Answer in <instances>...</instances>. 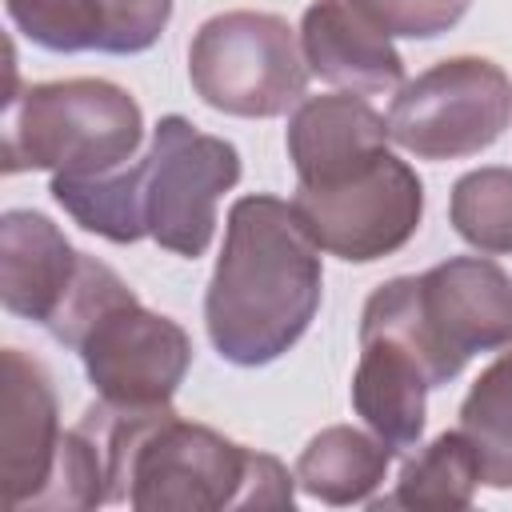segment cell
Here are the masks:
<instances>
[{"label": "cell", "mask_w": 512, "mask_h": 512, "mask_svg": "<svg viewBox=\"0 0 512 512\" xmlns=\"http://www.w3.org/2000/svg\"><path fill=\"white\" fill-rule=\"evenodd\" d=\"M108 456V504L140 512H220L292 508L288 468L204 424L180 420L172 404L116 408L96 400L84 412Z\"/></svg>", "instance_id": "cell-1"}, {"label": "cell", "mask_w": 512, "mask_h": 512, "mask_svg": "<svg viewBox=\"0 0 512 512\" xmlns=\"http://www.w3.org/2000/svg\"><path fill=\"white\" fill-rule=\"evenodd\" d=\"M320 284V248L300 228L292 200L240 196L228 208L224 248L204 292L212 348L240 368L280 360L308 332Z\"/></svg>", "instance_id": "cell-2"}, {"label": "cell", "mask_w": 512, "mask_h": 512, "mask_svg": "<svg viewBox=\"0 0 512 512\" xmlns=\"http://www.w3.org/2000/svg\"><path fill=\"white\" fill-rule=\"evenodd\" d=\"M360 336L396 340L428 388H440L472 356L512 344V276L484 256H452L424 276H396L368 296Z\"/></svg>", "instance_id": "cell-3"}, {"label": "cell", "mask_w": 512, "mask_h": 512, "mask_svg": "<svg viewBox=\"0 0 512 512\" xmlns=\"http://www.w3.org/2000/svg\"><path fill=\"white\" fill-rule=\"evenodd\" d=\"M144 140V116L128 88L96 76L44 80L8 96L4 172L104 176L124 168Z\"/></svg>", "instance_id": "cell-4"}, {"label": "cell", "mask_w": 512, "mask_h": 512, "mask_svg": "<svg viewBox=\"0 0 512 512\" xmlns=\"http://www.w3.org/2000/svg\"><path fill=\"white\" fill-rule=\"evenodd\" d=\"M308 76L312 68L300 36L276 12H220L204 20L188 44V80L196 96L228 116H280L300 104Z\"/></svg>", "instance_id": "cell-5"}, {"label": "cell", "mask_w": 512, "mask_h": 512, "mask_svg": "<svg viewBox=\"0 0 512 512\" xmlns=\"http://www.w3.org/2000/svg\"><path fill=\"white\" fill-rule=\"evenodd\" d=\"M240 180V152L224 136L192 128L184 116H160L152 144L132 160V188L144 232L172 256H204L216 232V204Z\"/></svg>", "instance_id": "cell-6"}, {"label": "cell", "mask_w": 512, "mask_h": 512, "mask_svg": "<svg viewBox=\"0 0 512 512\" xmlns=\"http://www.w3.org/2000/svg\"><path fill=\"white\" fill-rule=\"evenodd\" d=\"M512 124V80L488 56H452L396 88L388 136L416 160H464Z\"/></svg>", "instance_id": "cell-7"}, {"label": "cell", "mask_w": 512, "mask_h": 512, "mask_svg": "<svg viewBox=\"0 0 512 512\" xmlns=\"http://www.w3.org/2000/svg\"><path fill=\"white\" fill-rule=\"evenodd\" d=\"M292 212L320 252L348 264H372L400 252L416 236L424 184L400 156L380 152L340 180L296 184Z\"/></svg>", "instance_id": "cell-8"}, {"label": "cell", "mask_w": 512, "mask_h": 512, "mask_svg": "<svg viewBox=\"0 0 512 512\" xmlns=\"http://www.w3.org/2000/svg\"><path fill=\"white\" fill-rule=\"evenodd\" d=\"M84 372L104 404L160 408L172 404L192 364L188 332L132 296L108 304L76 340Z\"/></svg>", "instance_id": "cell-9"}, {"label": "cell", "mask_w": 512, "mask_h": 512, "mask_svg": "<svg viewBox=\"0 0 512 512\" xmlns=\"http://www.w3.org/2000/svg\"><path fill=\"white\" fill-rule=\"evenodd\" d=\"M0 380V488L4 504L20 512L48 488L64 428L52 376L36 356L4 348Z\"/></svg>", "instance_id": "cell-10"}, {"label": "cell", "mask_w": 512, "mask_h": 512, "mask_svg": "<svg viewBox=\"0 0 512 512\" xmlns=\"http://www.w3.org/2000/svg\"><path fill=\"white\" fill-rule=\"evenodd\" d=\"M8 20L48 52H148L172 20V0H4Z\"/></svg>", "instance_id": "cell-11"}, {"label": "cell", "mask_w": 512, "mask_h": 512, "mask_svg": "<svg viewBox=\"0 0 512 512\" xmlns=\"http://www.w3.org/2000/svg\"><path fill=\"white\" fill-rule=\"evenodd\" d=\"M84 268V252L32 208H8L0 220V300L12 316L52 328Z\"/></svg>", "instance_id": "cell-12"}, {"label": "cell", "mask_w": 512, "mask_h": 512, "mask_svg": "<svg viewBox=\"0 0 512 512\" xmlns=\"http://www.w3.org/2000/svg\"><path fill=\"white\" fill-rule=\"evenodd\" d=\"M388 140V120L356 92L300 100L284 136L300 184L340 180L388 152Z\"/></svg>", "instance_id": "cell-13"}, {"label": "cell", "mask_w": 512, "mask_h": 512, "mask_svg": "<svg viewBox=\"0 0 512 512\" xmlns=\"http://www.w3.org/2000/svg\"><path fill=\"white\" fill-rule=\"evenodd\" d=\"M300 48L312 76L356 96L404 84V56L352 0H316L300 20Z\"/></svg>", "instance_id": "cell-14"}, {"label": "cell", "mask_w": 512, "mask_h": 512, "mask_svg": "<svg viewBox=\"0 0 512 512\" xmlns=\"http://www.w3.org/2000/svg\"><path fill=\"white\" fill-rule=\"evenodd\" d=\"M428 380L412 352L384 336H360V360L352 372V408L356 416L396 452L416 448L428 416Z\"/></svg>", "instance_id": "cell-15"}, {"label": "cell", "mask_w": 512, "mask_h": 512, "mask_svg": "<svg viewBox=\"0 0 512 512\" xmlns=\"http://www.w3.org/2000/svg\"><path fill=\"white\" fill-rule=\"evenodd\" d=\"M392 456L396 448L384 444L376 432L332 424L304 444L296 460V484L324 504H364L384 484Z\"/></svg>", "instance_id": "cell-16"}, {"label": "cell", "mask_w": 512, "mask_h": 512, "mask_svg": "<svg viewBox=\"0 0 512 512\" xmlns=\"http://www.w3.org/2000/svg\"><path fill=\"white\" fill-rule=\"evenodd\" d=\"M480 484V464H476V448L468 444V436L456 432H440L432 444H424L420 452H412L400 464L396 488L376 504V508H412V512H460L472 504Z\"/></svg>", "instance_id": "cell-17"}, {"label": "cell", "mask_w": 512, "mask_h": 512, "mask_svg": "<svg viewBox=\"0 0 512 512\" xmlns=\"http://www.w3.org/2000/svg\"><path fill=\"white\" fill-rule=\"evenodd\" d=\"M460 432L476 448L480 484L512 488V344L468 388L460 404Z\"/></svg>", "instance_id": "cell-18"}, {"label": "cell", "mask_w": 512, "mask_h": 512, "mask_svg": "<svg viewBox=\"0 0 512 512\" xmlns=\"http://www.w3.org/2000/svg\"><path fill=\"white\" fill-rule=\"evenodd\" d=\"M448 220L464 244L488 256L512 252V168H472L452 184Z\"/></svg>", "instance_id": "cell-19"}, {"label": "cell", "mask_w": 512, "mask_h": 512, "mask_svg": "<svg viewBox=\"0 0 512 512\" xmlns=\"http://www.w3.org/2000/svg\"><path fill=\"white\" fill-rule=\"evenodd\" d=\"M384 36L432 40L460 24L472 0H352Z\"/></svg>", "instance_id": "cell-20"}]
</instances>
